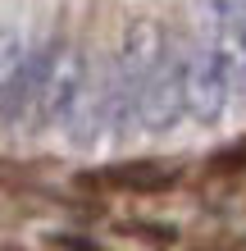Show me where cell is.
<instances>
[{
  "label": "cell",
  "mask_w": 246,
  "mask_h": 251,
  "mask_svg": "<svg viewBox=\"0 0 246 251\" xmlns=\"http://www.w3.org/2000/svg\"><path fill=\"white\" fill-rule=\"evenodd\" d=\"M219 174H237V169H246V146H237V151H228L219 165H214Z\"/></svg>",
  "instance_id": "6da1fadb"
}]
</instances>
